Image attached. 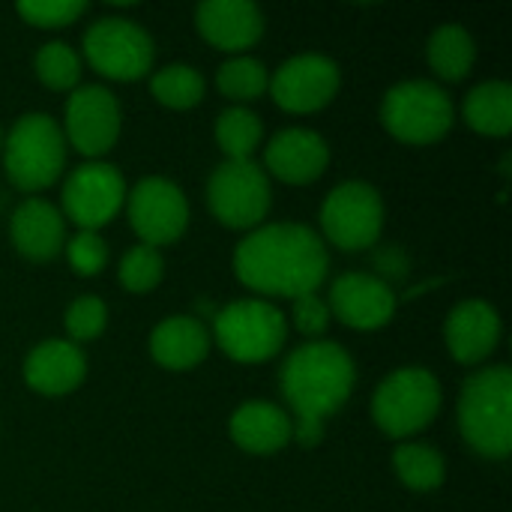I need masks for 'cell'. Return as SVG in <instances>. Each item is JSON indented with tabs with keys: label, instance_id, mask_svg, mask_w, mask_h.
<instances>
[{
	"label": "cell",
	"instance_id": "obj_11",
	"mask_svg": "<svg viewBox=\"0 0 512 512\" xmlns=\"http://www.w3.org/2000/svg\"><path fill=\"white\" fill-rule=\"evenodd\" d=\"M63 216L78 225V231H99L126 204V180L108 162L78 165L63 183Z\"/></svg>",
	"mask_w": 512,
	"mask_h": 512
},
{
	"label": "cell",
	"instance_id": "obj_2",
	"mask_svg": "<svg viewBox=\"0 0 512 512\" xmlns=\"http://www.w3.org/2000/svg\"><path fill=\"white\" fill-rule=\"evenodd\" d=\"M279 384L294 414V441L309 450L321 444L324 423L351 399L357 387V366L342 345L312 339L288 354Z\"/></svg>",
	"mask_w": 512,
	"mask_h": 512
},
{
	"label": "cell",
	"instance_id": "obj_35",
	"mask_svg": "<svg viewBox=\"0 0 512 512\" xmlns=\"http://www.w3.org/2000/svg\"><path fill=\"white\" fill-rule=\"evenodd\" d=\"M0 144H3V135H0Z\"/></svg>",
	"mask_w": 512,
	"mask_h": 512
},
{
	"label": "cell",
	"instance_id": "obj_10",
	"mask_svg": "<svg viewBox=\"0 0 512 512\" xmlns=\"http://www.w3.org/2000/svg\"><path fill=\"white\" fill-rule=\"evenodd\" d=\"M270 177L252 159L222 162L207 180V204L216 222L228 228H258L270 213Z\"/></svg>",
	"mask_w": 512,
	"mask_h": 512
},
{
	"label": "cell",
	"instance_id": "obj_25",
	"mask_svg": "<svg viewBox=\"0 0 512 512\" xmlns=\"http://www.w3.org/2000/svg\"><path fill=\"white\" fill-rule=\"evenodd\" d=\"M261 138H264L261 117L255 111L243 108V105L225 108L216 117V144H219V150L225 153L228 162L252 159V153L261 144Z\"/></svg>",
	"mask_w": 512,
	"mask_h": 512
},
{
	"label": "cell",
	"instance_id": "obj_32",
	"mask_svg": "<svg viewBox=\"0 0 512 512\" xmlns=\"http://www.w3.org/2000/svg\"><path fill=\"white\" fill-rule=\"evenodd\" d=\"M87 12L84 0H24L18 3V15L27 24L54 30V27H66L75 18H81Z\"/></svg>",
	"mask_w": 512,
	"mask_h": 512
},
{
	"label": "cell",
	"instance_id": "obj_34",
	"mask_svg": "<svg viewBox=\"0 0 512 512\" xmlns=\"http://www.w3.org/2000/svg\"><path fill=\"white\" fill-rule=\"evenodd\" d=\"M294 327L303 333V336H309V339H315V336H321L327 327H330V309H327V303L318 297V294H303V297H297L294 300Z\"/></svg>",
	"mask_w": 512,
	"mask_h": 512
},
{
	"label": "cell",
	"instance_id": "obj_20",
	"mask_svg": "<svg viewBox=\"0 0 512 512\" xmlns=\"http://www.w3.org/2000/svg\"><path fill=\"white\" fill-rule=\"evenodd\" d=\"M9 234L15 249L27 261H51L66 246V225L63 213L42 198H27L15 207Z\"/></svg>",
	"mask_w": 512,
	"mask_h": 512
},
{
	"label": "cell",
	"instance_id": "obj_16",
	"mask_svg": "<svg viewBox=\"0 0 512 512\" xmlns=\"http://www.w3.org/2000/svg\"><path fill=\"white\" fill-rule=\"evenodd\" d=\"M330 165V147L315 129L291 126L270 138L264 150V174H273L282 183L306 186L318 180Z\"/></svg>",
	"mask_w": 512,
	"mask_h": 512
},
{
	"label": "cell",
	"instance_id": "obj_6",
	"mask_svg": "<svg viewBox=\"0 0 512 512\" xmlns=\"http://www.w3.org/2000/svg\"><path fill=\"white\" fill-rule=\"evenodd\" d=\"M441 408V384L429 369L408 366L387 375L372 399V417L387 438H411L423 432Z\"/></svg>",
	"mask_w": 512,
	"mask_h": 512
},
{
	"label": "cell",
	"instance_id": "obj_21",
	"mask_svg": "<svg viewBox=\"0 0 512 512\" xmlns=\"http://www.w3.org/2000/svg\"><path fill=\"white\" fill-rule=\"evenodd\" d=\"M231 438L240 450L255 456H270L285 450L294 441V423L291 414L282 411L273 402H243L231 414Z\"/></svg>",
	"mask_w": 512,
	"mask_h": 512
},
{
	"label": "cell",
	"instance_id": "obj_18",
	"mask_svg": "<svg viewBox=\"0 0 512 512\" xmlns=\"http://www.w3.org/2000/svg\"><path fill=\"white\" fill-rule=\"evenodd\" d=\"M444 339L456 363L477 366L501 342V315L486 300H462L447 315Z\"/></svg>",
	"mask_w": 512,
	"mask_h": 512
},
{
	"label": "cell",
	"instance_id": "obj_27",
	"mask_svg": "<svg viewBox=\"0 0 512 512\" xmlns=\"http://www.w3.org/2000/svg\"><path fill=\"white\" fill-rule=\"evenodd\" d=\"M216 84L228 99L252 102L270 90V72L261 60H255L249 54H234L231 60H225L216 69Z\"/></svg>",
	"mask_w": 512,
	"mask_h": 512
},
{
	"label": "cell",
	"instance_id": "obj_5",
	"mask_svg": "<svg viewBox=\"0 0 512 512\" xmlns=\"http://www.w3.org/2000/svg\"><path fill=\"white\" fill-rule=\"evenodd\" d=\"M456 120L450 93L426 78L402 81L384 93L381 123L384 129L405 144H432L441 141Z\"/></svg>",
	"mask_w": 512,
	"mask_h": 512
},
{
	"label": "cell",
	"instance_id": "obj_29",
	"mask_svg": "<svg viewBox=\"0 0 512 512\" xmlns=\"http://www.w3.org/2000/svg\"><path fill=\"white\" fill-rule=\"evenodd\" d=\"M33 69L51 90H75L81 81V57L66 42H45L33 57Z\"/></svg>",
	"mask_w": 512,
	"mask_h": 512
},
{
	"label": "cell",
	"instance_id": "obj_1",
	"mask_svg": "<svg viewBox=\"0 0 512 512\" xmlns=\"http://www.w3.org/2000/svg\"><path fill=\"white\" fill-rule=\"evenodd\" d=\"M330 255L324 240L300 222H270L249 231L234 249L237 279L267 297L297 300L315 294L327 279Z\"/></svg>",
	"mask_w": 512,
	"mask_h": 512
},
{
	"label": "cell",
	"instance_id": "obj_23",
	"mask_svg": "<svg viewBox=\"0 0 512 512\" xmlns=\"http://www.w3.org/2000/svg\"><path fill=\"white\" fill-rule=\"evenodd\" d=\"M465 120L483 135H507L512 129V87L507 81H483L465 96Z\"/></svg>",
	"mask_w": 512,
	"mask_h": 512
},
{
	"label": "cell",
	"instance_id": "obj_14",
	"mask_svg": "<svg viewBox=\"0 0 512 512\" xmlns=\"http://www.w3.org/2000/svg\"><path fill=\"white\" fill-rule=\"evenodd\" d=\"M342 72L324 54H297L270 75V93L279 108L291 114H312L333 102Z\"/></svg>",
	"mask_w": 512,
	"mask_h": 512
},
{
	"label": "cell",
	"instance_id": "obj_17",
	"mask_svg": "<svg viewBox=\"0 0 512 512\" xmlns=\"http://www.w3.org/2000/svg\"><path fill=\"white\" fill-rule=\"evenodd\" d=\"M195 27L213 48L240 54L264 36V12L252 0H207L195 9Z\"/></svg>",
	"mask_w": 512,
	"mask_h": 512
},
{
	"label": "cell",
	"instance_id": "obj_22",
	"mask_svg": "<svg viewBox=\"0 0 512 512\" xmlns=\"http://www.w3.org/2000/svg\"><path fill=\"white\" fill-rule=\"evenodd\" d=\"M150 354L162 369H171V372L195 369L210 354V333L198 318H189V315L165 318L150 333Z\"/></svg>",
	"mask_w": 512,
	"mask_h": 512
},
{
	"label": "cell",
	"instance_id": "obj_3",
	"mask_svg": "<svg viewBox=\"0 0 512 512\" xmlns=\"http://www.w3.org/2000/svg\"><path fill=\"white\" fill-rule=\"evenodd\" d=\"M459 432L486 459H507L512 450V372L489 366L465 381L459 393Z\"/></svg>",
	"mask_w": 512,
	"mask_h": 512
},
{
	"label": "cell",
	"instance_id": "obj_31",
	"mask_svg": "<svg viewBox=\"0 0 512 512\" xmlns=\"http://www.w3.org/2000/svg\"><path fill=\"white\" fill-rule=\"evenodd\" d=\"M63 324H66L69 342H75V345L78 342H90V339H96L105 330V324H108V306L99 297H93V294L78 297V300L69 303V309L63 315Z\"/></svg>",
	"mask_w": 512,
	"mask_h": 512
},
{
	"label": "cell",
	"instance_id": "obj_7",
	"mask_svg": "<svg viewBox=\"0 0 512 512\" xmlns=\"http://www.w3.org/2000/svg\"><path fill=\"white\" fill-rule=\"evenodd\" d=\"M213 336L231 360L267 363L282 351L288 339V321L267 300H234L219 309Z\"/></svg>",
	"mask_w": 512,
	"mask_h": 512
},
{
	"label": "cell",
	"instance_id": "obj_19",
	"mask_svg": "<svg viewBox=\"0 0 512 512\" xmlns=\"http://www.w3.org/2000/svg\"><path fill=\"white\" fill-rule=\"evenodd\" d=\"M84 375H87V357L69 339L39 342L24 357V381L30 390L42 396H66L81 387Z\"/></svg>",
	"mask_w": 512,
	"mask_h": 512
},
{
	"label": "cell",
	"instance_id": "obj_28",
	"mask_svg": "<svg viewBox=\"0 0 512 512\" xmlns=\"http://www.w3.org/2000/svg\"><path fill=\"white\" fill-rule=\"evenodd\" d=\"M150 90L162 105L186 111L204 99V75L189 63H171L150 78Z\"/></svg>",
	"mask_w": 512,
	"mask_h": 512
},
{
	"label": "cell",
	"instance_id": "obj_8",
	"mask_svg": "<svg viewBox=\"0 0 512 512\" xmlns=\"http://www.w3.org/2000/svg\"><path fill=\"white\" fill-rule=\"evenodd\" d=\"M87 63L111 81H138L153 66V36L120 15H105L93 21L84 33Z\"/></svg>",
	"mask_w": 512,
	"mask_h": 512
},
{
	"label": "cell",
	"instance_id": "obj_13",
	"mask_svg": "<svg viewBox=\"0 0 512 512\" xmlns=\"http://www.w3.org/2000/svg\"><path fill=\"white\" fill-rule=\"evenodd\" d=\"M63 138L81 156L99 159L120 138V102L102 84H81L66 99Z\"/></svg>",
	"mask_w": 512,
	"mask_h": 512
},
{
	"label": "cell",
	"instance_id": "obj_26",
	"mask_svg": "<svg viewBox=\"0 0 512 512\" xmlns=\"http://www.w3.org/2000/svg\"><path fill=\"white\" fill-rule=\"evenodd\" d=\"M393 465L399 480L414 489V492H435L441 489L444 477H447V462L444 456L420 441H408L393 453Z\"/></svg>",
	"mask_w": 512,
	"mask_h": 512
},
{
	"label": "cell",
	"instance_id": "obj_24",
	"mask_svg": "<svg viewBox=\"0 0 512 512\" xmlns=\"http://www.w3.org/2000/svg\"><path fill=\"white\" fill-rule=\"evenodd\" d=\"M477 60L474 36L462 24H441L429 36V63L444 81H462Z\"/></svg>",
	"mask_w": 512,
	"mask_h": 512
},
{
	"label": "cell",
	"instance_id": "obj_15",
	"mask_svg": "<svg viewBox=\"0 0 512 512\" xmlns=\"http://www.w3.org/2000/svg\"><path fill=\"white\" fill-rule=\"evenodd\" d=\"M327 309L345 327L381 330L396 315V294H393L390 282H384L372 273H345L333 282Z\"/></svg>",
	"mask_w": 512,
	"mask_h": 512
},
{
	"label": "cell",
	"instance_id": "obj_4",
	"mask_svg": "<svg viewBox=\"0 0 512 512\" xmlns=\"http://www.w3.org/2000/svg\"><path fill=\"white\" fill-rule=\"evenodd\" d=\"M66 165V138L51 114L30 111L15 120L3 141V168L21 192L48 189Z\"/></svg>",
	"mask_w": 512,
	"mask_h": 512
},
{
	"label": "cell",
	"instance_id": "obj_30",
	"mask_svg": "<svg viewBox=\"0 0 512 512\" xmlns=\"http://www.w3.org/2000/svg\"><path fill=\"white\" fill-rule=\"evenodd\" d=\"M165 276V261H162V252L153 249V246H132L123 261H120V285L129 291V294H147L153 291Z\"/></svg>",
	"mask_w": 512,
	"mask_h": 512
},
{
	"label": "cell",
	"instance_id": "obj_12",
	"mask_svg": "<svg viewBox=\"0 0 512 512\" xmlns=\"http://www.w3.org/2000/svg\"><path fill=\"white\" fill-rule=\"evenodd\" d=\"M129 225L144 246H168L183 237L189 225V201L183 189L165 177H144L126 192Z\"/></svg>",
	"mask_w": 512,
	"mask_h": 512
},
{
	"label": "cell",
	"instance_id": "obj_9",
	"mask_svg": "<svg viewBox=\"0 0 512 512\" xmlns=\"http://www.w3.org/2000/svg\"><path fill=\"white\" fill-rule=\"evenodd\" d=\"M324 237L345 249L360 252L378 243L384 231V198L372 183L345 180L321 204Z\"/></svg>",
	"mask_w": 512,
	"mask_h": 512
},
{
	"label": "cell",
	"instance_id": "obj_33",
	"mask_svg": "<svg viewBox=\"0 0 512 512\" xmlns=\"http://www.w3.org/2000/svg\"><path fill=\"white\" fill-rule=\"evenodd\" d=\"M66 258H69L72 273L87 279V276L102 273V267L108 261V246H105V240L96 231H78L66 243Z\"/></svg>",
	"mask_w": 512,
	"mask_h": 512
}]
</instances>
